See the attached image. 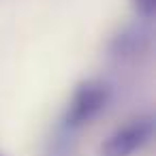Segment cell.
<instances>
[{"instance_id":"1","label":"cell","mask_w":156,"mask_h":156,"mask_svg":"<svg viewBox=\"0 0 156 156\" xmlns=\"http://www.w3.org/2000/svg\"><path fill=\"white\" fill-rule=\"evenodd\" d=\"M109 98H111V88L105 81H101V79L81 81L75 88V92L64 109L60 128L75 133L77 128L86 126L107 107Z\"/></svg>"},{"instance_id":"2","label":"cell","mask_w":156,"mask_h":156,"mask_svg":"<svg viewBox=\"0 0 156 156\" xmlns=\"http://www.w3.org/2000/svg\"><path fill=\"white\" fill-rule=\"evenodd\" d=\"M152 135H154V118L152 115L135 118L103 141L101 156H133L137 150L150 143Z\"/></svg>"},{"instance_id":"3","label":"cell","mask_w":156,"mask_h":156,"mask_svg":"<svg viewBox=\"0 0 156 156\" xmlns=\"http://www.w3.org/2000/svg\"><path fill=\"white\" fill-rule=\"evenodd\" d=\"M150 47V32L141 26H128L122 32H118L111 43H109V51L111 56L126 60V58H137L139 54H143Z\"/></svg>"},{"instance_id":"4","label":"cell","mask_w":156,"mask_h":156,"mask_svg":"<svg viewBox=\"0 0 156 156\" xmlns=\"http://www.w3.org/2000/svg\"><path fill=\"white\" fill-rule=\"evenodd\" d=\"M71 154H73V133L64 130V128H58L56 135L49 141L47 156H71Z\"/></svg>"},{"instance_id":"5","label":"cell","mask_w":156,"mask_h":156,"mask_svg":"<svg viewBox=\"0 0 156 156\" xmlns=\"http://www.w3.org/2000/svg\"><path fill=\"white\" fill-rule=\"evenodd\" d=\"M133 7L141 17L150 20L154 15V9H156V0H133Z\"/></svg>"}]
</instances>
